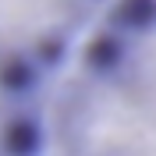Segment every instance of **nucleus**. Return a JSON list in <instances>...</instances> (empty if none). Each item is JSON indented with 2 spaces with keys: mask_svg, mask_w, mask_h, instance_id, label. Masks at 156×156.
<instances>
[{
  "mask_svg": "<svg viewBox=\"0 0 156 156\" xmlns=\"http://www.w3.org/2000/svg\"><path fill=\"white\" fill-rule=\"evenodd\" d=\"M53 156H156V0H114L50 107Z\"/></svg>",
  "mask_w": 156,
  "mask_h": 156,
  "instance_id": "nucleus-1",
  "label": "nucleus"
},
{
  "mask_svg": "<svg viewBox=\"0 0 156 156\" xmlns=\"http://www.w3.org/2000/svg\"><path fill=\"white\" fill-rule=\"evenodd\" d=\"M114 0H0V146L50 149V107Z\"/></svg>",
  "mask_w": 156,
  "mask_h": 156,
  "instance_id": "nucleus-2",
  "label": "nucleus"
},
{
  "mask_svg": "<svg viewBox=\"0 0 156 156\" xmlns=\"http://www.w3.org/2000/svg\"><path fill=\"white\" fill-rule=\"evenodd\" d=\"M0 156H53L50 149H14V146H0Z\"/></svg>",
  "mask_w": 156,
  "mask_h": 156,
  "instance_id": "nucleus-3",
  "label": "nucleus"
}]
</instances>
